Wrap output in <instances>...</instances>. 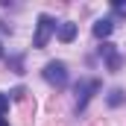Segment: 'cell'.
<instances>
[{"label":"cell","mask_w":126,"mask_h":126,"mask_svg":"<svg viewBox=\"0 0 126 126\" xmlns=\"http://www.w3.org/2000/svg\"><path fill=\"white\" fill-rule=\"evenodd\" d=\"M56 32V24H53V18L50 15H41L38 18V27H35V38H32V44L41 50V47H47V41H50V35Z\"/></svg>","instance_id":"1"},{"label":"cell","mask_w":126,"mask_h":126,"mask_svg":"<svg viewBox=\"0 0 126 126\" xmlns=\"http://www.w3.org/2000/svg\"><path fill=\"white\" fill-rule=\"evenodd\" d=\"M44 79L50 82V85H56V88H64L67 85V70H64L62 62H47L44 64Z\"/></svg>","instance_id":"2"},{"label":"cell","mask_w":126,"mask_h":126,"mask_svg":"<svg viewBox=\"0 0 126 126\" xmlns=\"http://www.w3.org/2000/svg\"><path fill=\"white\" fill-rule=\"evenodd\" d=\"M97 91H100V79H85V82H79V85H76V94H79L76 106H79V109H85V103H88Z\"/></svg>","instance_id":"3"},{"label":"cell","mask_w":126,"mask_h":126,"mask_svg":"<svg viewBox=\"0 0 126 126\" xmlns=\"http://www.w3.org/2000/svg\"><path fill=\"white\" fill-rule=\"evenodd\" d=\"M100 53H106V59H109V70H117V67H120V56L114 53V44H103Z\"/></svg>","instance_id":"4"},{"label":"cell","mask_w":126,"mask_h":126,"mask_svg":"<svg viewBox=\"0 0 126 126\" xmlns=\"http://www.w3.org/2000/svg\"><path fill=\"white\" fill-rule=\"evenodd\" d=\"M111 30H114V24H111L109 18H103V21H97V24H94V35H97V38H106V35H111Z\"/></svg>","instance_id":"5"},{"label":"cell","mask_w":126,"mask_h":126,"mask_svg":"<svg viewBox=\"0 0 126 126\" xmlns=\"http://www.w3.org/2000/svg\"><path fill=\"white\" fill-rule=\"evenodd\" d=\"M59 38H62L64 44H70V41L76 38V24H70V21L62 24V27H59Z\"/></svg>","instance_id":"6"},{"label":"cell","mask_w":126,"mask_h":126,"mask_svg":"<svg viewBox=\"0 0 126 126\" xmlns=\"http://www.w3.org/2000/svg\"><path fill=\"white\" fill-rule=\"evenodd\" d=\"M120 103H123V91H120V88H114V91L109 94V106H120Z\"/></svg>","instance_id":"7"},{"label":"cell","mask_w":126,"mask_h":126,"mask_svg":"<svg viewBox=\"0 0 126 126\" xmlns=\"http://www.w3.org/2000/svg\"><path fill=\"white\" fill-rule=\"evenodd\" d=\"M9 111V94H0V117Z\"/></svg>","instance_id":"8"},{"label":"cell","mask_w":126,"mask_h":126,"mask_svg":"<svg viewBox=\"0 0 126 126\" xmlns=\"http://www.w3.org/2000/svg\"><path fill=\"white\" fill-rule=\"evenodd\" d=\"M12 100L24 103V100H27V88H15V91H12Z\"/></svg>","instance_id":"9"},{"label":"cell","mask_w":126,"mask_h":126,"mask_svg":"<svg viewBox=\"0 0 126 126\" xmlns=\"http://www.w3.org/2000/svg\"><path fill=\"white\" fill-rule=\"evenodd\" d=\"M0 126H9V123H6V120H3V117H0Z\"/></svg>","instance_id":"10"},{"label":"cell","mask_w":126,"mask_h":126,"mask_svg":"<svg viewBox=\"0 0 126 126\" xmlns=\"http://www.w3.org/2000/svg\"><path fill=\"white\" fill-rule=\"evenodd\" d=\"M0 56H3V47H0Z\"/></svg>","instance_id":"11"},{"label":"cell","mask_w":126,"mask_h":126,"mask_svg":"<svg viewBox=\"0 0 126 126\" xmlns=\"http://www.w3.org/2000/svg\"><path fill=\"white\" fill-rule=\"evenodd\" d=\"M94 126H100V123H94Z\"/></svg>","instance_id":"12"}]
</instances>
